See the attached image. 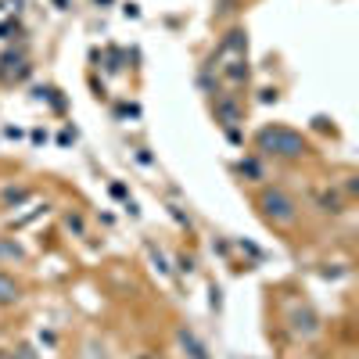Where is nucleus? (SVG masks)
<instances>
[{"mask_svg":"<svg viewBox=\"0 0 359 359\" xmlns=\"http://www.w3.org/2000/svg\"><path fill=\"white\" fill-rule=\"evenodd\" d=\"M255 147H259L262 155L284 158V162H298V158H306L313 151L309 140L298 133V130H291V126H266V130H259Z\"/></svg>","mask_w":359,"mask_h":359,"instance_id":"1","label":"nucleus"},{"mask_svg":"<svg viewBox=\"0 0 359 359\" xmlns=\"http://www.w3.org/2000/svg\"><path fill=\"white\" fill-rule=\"evenodd\" d=\"M255 205H259V212L266 223H273V226H291L298 223V201L284 191V187H262L255 194Z\"/></svg>","mask_w":359,"mask_h":359,"instance_id":"2","label":"nucleus"},{"mask_svg":"<svg viewBox=\"0 0 359 359\" xmlns=\"http://www.w3.org/2000/svg\"><path fill=\"white\" fill-rule=\"evenodd\" d=\"M291 331H294L298 338H313V334L320 331V320H316L309 309H294V313H291Z\"/></svg>","mask_w":359,"mask_h":359,"instance_id":"3","label":"nucleus"},{"mask_svg":"<svg viewBox=\"0 0 359 359\" xmlns=\"http://www.w3.org/2000/svg\"><path fill=\"white\" fill-rule=\"evenodd\" d=\"M22 298V284L11 277V273H4V269H0V306H15Z\"/></svg>","mask_w":359,"mask_h":359,"instance_id":"4","label":"nucleus"},{"mask_svg":"<svg viewBox=\"0 0 359 359\" xmlns=\"http://www.w3.org/2000/svg\"><path fill=\"white\" fill-rule=\"evenodd\" d=\"M176 341L187 348V355H191V359H208V355H205V348L198 345V338L187 331V327H180V331H176Z\"/></svg>","mask_w":359,"mask_h":359,"instance_id":"5","label":"nucleus"},{"mask_svg":"<svg viewBox=\"0 0 359 359\" xmlns=\"http://www.w3.org/2000/svg\"><path fill=\"white\" fill-rule=\"evenodd\" d=\"M0 359H8V352H4V348H0Z\"/></svg>","mask_w":359,"mask_h":359,"instance_id":"6","label":"nucleus"}]
</instances>
